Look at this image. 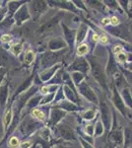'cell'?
Listing matches in <instances>:
<instances>
[{
    "instance_id": "cell-1",
    "label": "cell",
    "mask_w": 132,
    "mask_h": 148,
    "mask_svg": "<svg viewBox=\"0 0 132 148\" xmlns=\"http://www.w3.org/2000/svg\"><path fill=\"white\" fill-rule=\"evenodd\" d=\"M44 126L45 123L37 121L30 114H28L22 118V121H21L18 128L20 133L22 134L23 138H28L32 136L33 134H35L36 132L40 131Z\"/></svg>"
},
{
    "instance_id": "cell-2",
    "label": "cell",
    "mask_w": 132,
    "mask_h": 148,
    "mask_svg": "<svg viewBox=\"0 0 132 148\" xmlns=\"http://www.w3.org/2000/svg\"><path fill=\"white\" fill-rule=\"evenodd\" d=\"M29 11L31 14V18L34 22H37L39 19L44 15V13L49 8V4L47 1H44V0H34V1L28 2Z\"/></svg>"
},
{
    "instance_id": "cell-3",
    "label": "cell",
    "mask_w": 132,
    "mask_h": 148,
    "mask_svg": "<svg viewBox=\"0 0 132 148\" xmlns=\"http://www.w3.org/2000/svg\"><path fill=\"white\" fill-rule=\"evenodd\" d=\"M61 52L58 51H44L40 56V62L39 66L42 67V70L50 68L57 64V59L60 56Z\"/></svg>"
},
{
    "instance_id": "cell-4",
    "label": "cell",
    "mask_w": 132,
    "mask_h": 148,
    "mask_svg": "<svg viewBox=\"0 0 132 148\" xmlns=\"http://www.w3.org/2000/svg\"><path fill=\"white\" fill-rule=\"evenodd\" d=\"M62 15H63L62 13L57 14V15H55L54 17L49 19V21H47V22L42 23V25H40V27L38 28L37 30H36V32H35L36 37H37V38H42V37H44V35L47 34V33H49L50 31L53 30V29L57 26V24L60 22V20L62 18Z\"/></svg>"
},
{
    "instance_id": "cell-5",
    "label": "cell",
    "mask_w": 132,
    "mask_h": 148,
    "mask_svg": "<svg viewBox=\"0 0 132 148\" xmlns=\"http://www.w3.org/2000/svg\"><path fill=\"white\" fill-rule=\"evenodd\" d=\"M20 62L17 61V58L7 51L6 49L0 47V69H6L10 67H19Z\"/></svg>"
},
{
    "instance_id": "cell-6",
    "label": "cell",
    "mask_w": 132,
    "mask_h": 148,
    "mask_svg": "<svg viewBox=\"0 0 132 148\" xmlns=\"http://www.w3.org/2000/svg\"><path fill=\"white\" fill-rule=\"evenodd\" d=\"M65 111L61 110L58 107H52L49 110V119H47V123H45V126L49 128L55 127L57 125H59V121L65 116Z\"/></svg>"
},
{
    "instance_id": "cell-7",
    "label": "cell",
    "mask_w": 132,
    "mask_h": 148,
    "mask_svg": "<svg viewBox=\"0 0 132 148\" xmlns=\"http://www.w3.org/2000/svg\"><path fill=\"white\" fill-rule=\"evenodd\" d=\"M28 2L26 4H24V5L13 15V19H14V21H15V25L17 27H21V26H23L24 23H26L27 21L32 19L31 18L30 11H29Z\"/></svg>"
},
{
    "instance_id": "cell-8",
    "label": "cell",
    "mask_w": 132,
    "mask_h": 148,
    "mask_svg": "<svg viewBox=\"0 0 132 148\" xmlns=\"http://www.w3.org/2000/svg\"><path fill=\"white\" fill-rule=\"evenodd\" d=\"M9 82L5 80L0 86V114L5 112L9 103Z\"/></svg>"
},
{
    "instance_id": "cell-9",
    "label": "cell",
    "mask_w": 132,
    "mask_h": 148,
    "mask_svg": "<svg viewBox=\"0 0 132 148\" xmlns=\"http://www.w3.org/2000/svg\"><path fill=\"white\" fill-rule=\"evenodd\" d=\"M12 121H13V105L8 103V106H7L3 114V118H2V130H3L4 135L10 128Z\"/></svg>"
},
{
    "instance_id": "cell-10",
    "label": "cell",
    "mask_w": 132,
    "mask_h": 148,
    "mask_svg": "<svg viewBox=\"0 0 132 148\" xmlns=\"http://www.w3.org/2000/svg\"><path fill=\"white\" fill-rule=\"evenodd\" d=\"M61 67V64L60 63H57L56 65L52 66L50 68L44 69V70H42L40 72H39V77L40 79L42 80V83H47L50 82V80L55 76V74L57 73L58 69H60Z\"/></svg>"
},
{
    "instance_id": "cell-11",
    "label": "cell",
    "mask_w": 132,
    "mask_h": 148,
    "mask_svg": "<svg viewBox=\"0 0 132 148\" xmlns=\"http://www.w3.org/2000/svg\"><path fill=\"white\" fill-rule=\"evenodd\" d=\"M55 130H56L58 136L64 138V139H67V140L75 139V135H74L73 130H72L68 125H63V123L57 125L55 126Z\"/></svg>"
},
{
    "instance_id": "cell-12",
    "label": "cell",
    "mask_w": 132,
    "mask_h": 148,
    "mask_svg": "<svg viewBox=\"0 0 132 148\" xmlns=\"http://www.w3.org/2000/svg\"><path fill=\"white\" fill-rule=\"evenodd\" d=\"M65 47L66 44L59 38H52L47 42V49L50 51H58Z\"/></svg>"
},
{
    "instance_id": "cell-13",
    "label": "cell",
    "mask_w": 132,
    "mask_h": 148,
    "mask_svg": "<svg viewBox=\"0 0 132 148\" xmlns=\"http://www.w3.org/2000/svg\"><path fill=\"white\" fill-rule=\"evenodd\" d=\"M28 1H23V0H21V1H19V0H13V1H7V9H8V16H12L13 17V15L16 13L17 11L19 10V9L22 7L24 4H26Z\"/></svg>"
},
{
    "instance_id": "cell-14",
    "label": "cell",
    "mask_w": 132,
    "mask_h": 148,
    "mask_svg": "<svg viewBox=\"0 0 132 148\" xmlns=\"http://www.w3.org/2000/svg\"><path fill=\"white\" fill-rule=\"evenodd\" d=\"M36 57H37V52L33 49H26L25 52L23 53V63L25 64V66L30 67L31 65H33L36 61Z\"/></svg>"
},
{
    "instance_id": "cell-15",
    "label": "cell",
    "mask_w": 132,
    "mask_h": 148,
    "mask_svg": "<svg viewBox=\"0 0 132 148\" xmlns=\"http://www.w3.org/2000/svg\"><path fill=\"white\" fill-rule=\"evenodd\" d=\"M30 114L33 116L34 119H36V120L40 121V123H47V114H45L44 109L40 108V107H38V108H36V109H33L32 111L30 112Z\"/></svg>"
},
{
    "instance_id": "cell-16",
    "label": "cell",
    "mask_w": 132,
    "mask_h": 148,
    "mask_svg": "<svg viewBox=\"0 0 132 148\" xmlns=\"http://www.w3.org/2000/svg\"><path fill=\"white\" fill-rule=\"evenodd\" d=\"M23 49H24V42L21 40V42H17L10 45L8 51L12 56L17 58V57H19L23 53Z\"/></svg>"
},
{
    "instance_id": "cell-17",
    "label": "cell",
    "mask_w": 132,
    "mask_h": 148,
    "mask_svg": "<svg viewBox=\"0 0 132 148\" xmlns=\"http://www.w3.org/2000/svg\"><path fill=\"white\" fill-rule=\"evenodd\" d=\"M42 95H40V94H38V95H35L33 98H31L30 99V101H29L27 103V105H26V108L25 110L28 112L29 114H30V112L32 111L33 109H36V108H38V107L40 106V101H42ZM24 110V111H25Z\"/></svg>"
},
{
    "instance_id": "cell-18",
    "label": "cell",
    "mask_w": 132,
    "mask_h": 148,
    "mask_svg": "<svg viewBox=\"0 0 132 148\" xmlns=\"http://www.w3.org/2000/svg\"><path fill=\"white\" fill-rule=\"evenodd\" d=\"M50 147H51V142L44 141V139H42L38 135V137L33 141L32 147L31 148H50Z\"/></svg>"
},
{
    "instance_id": "cell-19",
    "label": "cell",
    "mask_w": 132,
    "mask_h": 148,
    "mask_svg": "<svg viewBox=\"0 0 132 148\" xmlns=\"http://www.w3.org/2000/svg\"><path fill=\"white\" fill-rule=\"evenodd\" d=\"M21 142L18 136L16 135H11L10 137L7 139V144H8L9 148H20Z\"/></svg>"
},
{
    "instance_id": "cell-20",
    "label": "cell",
    "mask_w": 132,
    "mask_h": 148,
    "mask_svg": "<svg viewBox=\"0 0 132 148\" xmlns=\"http://www.w3.org/2000/svg\"><path fill=\"white\" fill-rule=\"evenodd\" d=\"M55 95H56V93H50V94H47V95H45V96H44L42 101H40V106L44 107V106H47V104H50L51 102H54Z\"/></svg>"
},
{
    "instance_id": "cell-21",
    "label": "cell",
    "mask_w": 132,
    "mask_h": 148,
    "mask_svg": "<svg viewBox=\"0 0 132 148\" xmlns=\"http://www.w3.org/2000/svg\"><path fill=\"white\" fill-rule=\"evenodd\" d=\"M89 51V47L86 44H80L77 47V56H83Z\"/></svg>"
},
{
    "instance_id": "cell-22",
    "label": "cell",
    "mask_w": 132,
    "mask_h": 148,
    "mask_svg": "<svg viewBox=\"0 0 132 148\" xmlns=\"http://www.w3.org/2000/svg\"><path fill=\"white\" fill-rule=\"evenodd\" d=\"M12 40H13V36L10 34H2L0 36V42L2 44L9 45L10 42H12Z\"/></svg>"
},
{
    "instance_id": "cell-23",
    "label": "cell",
    "mask_w": 132,
    "mask_h": 148,
    "mask_svg": "<svg viewBox=\"0 0 132 148\" xmlns=\"http://www.w3.org/2000/svg\"><path fill=\"white\" fill-rule=\"evenodd\" d=\"M85 34H86L85 27H81V29L79 30V32H78V34H77V40H76L77 44H80V42H82L83 39L85 38Z\"/></svg>"
},
{
    "instance_id": "cell-24",
    "label": "cell",
    "mask_w": 132,
    "mask_h": 148,
    "mask_svg": "<svg viewBox=\"0 0 132 148\" xmlns=\"http://www.w3.org/2000/svg\"><path fill=\"white\" fill-rule=\"evenodd\" d=\"M7 17H8V9L5 6L0 10V23L3 22Z\"/></svg>"
},
{
    "instance_id": "cell-25",
    "label": "cell",
    "mask_w": 132,
    "mask_h": 148,
    "mask_svg": "<svg viewBox=\"0 0 132 148\" xmlns=\"http://www.w3.org/2000/svg\"><path fill=\"white\" fill-rule=\"evenodd\" d=\"M33 141L32 140H24V141L21 143V147L20 148H31L32 147Z\"/></svg>"
},
{
    "instance_id": "cell-26",
    "label": "cell",
    "mask_w": 132,
    "mask_h": 148,
    "mask_svg": "<svg viewBox=\"0 0 132 148\" xmlns=\"http://www.w3.org/2000/svg\"><path fill=\"white\" fill-rule=\"evenodd\" d=\"M7 73V70L6 69H0V86H1L2 84H3V82L5 80V75Z\"/></svg>"
},
{
    "instance_id": "cell-27",
    "label": "cell",
    "mask_w": 132,
    "mask_h": 148,
    "mask_svg": "<svg viewBox=\"0 0 132 148\" xmlns=\"http://www.w3.org/2000/svg\"><path fill=\"white\" fill-rule=\"evenodd\" d=\"M117 59H118L120 62H124L126 60V54L123 53V52H120V53L117 54Z\"/></svg>"
},
{
    "instance_id": "cell-28",
    "label": "cell",
    "mask_w": 132,
    "mask_h": 148,
    "mask_svg": "<svg viewBox=\"0 0 132 148\" xmlns=\"http://www.w3.org/2000/svg\"><path fill=\"white\" fill-rule=\"evenodd\" d=\"M114 53H116V54L120 53V52H122V47H121V46H116V47H114Z\"/></svg>"
},
{
    "instance_id": "cell-29",
    "label": "cell",
    "mask_w": 132,
    "mask_h": 148,
    "mask_svg": "<svg viewBox=\"0 0 132 148\" xmlns=\"http://www.w3.org/2000/svg\"><path fill=\"white\" fill-rule=\"evenodd\" d=\"M110 22L114 24V25H118V24H119L118 19H117V17H116V16H114V17L110 19Z\"/></svg>"
},
{
    "instance_id": "cell-30",
    "label": "cell",
    "mask_w": 132,
    "mask_h": 148,
    "mask_svg": "<svg viewBox=\"0 0 132 148\" xmlns=\"http://www.w3.org/2000/svg\"><path fill=\"white\" fill-rule=\"evenodd\" d=\"M101 42H103V44H105V42H107V38L105 37V36H102V37H101Z\"/></svg>"
},
{
    "instance_id": "cell-31",
    "label": "cell",
    "mask_w": 132,
    "mask_h": 148,
    "mask_svg": "<svg viewBox=\"0 0 132 148\" xmlns=\"http://www.w3.org/2000/svg\"><path fill=\"white\" fill-rule=\"evenodd\" d=\"M102 23L104 24V25H107V24L110 23V20H109V19H107V18H105V19H103Z\"/></svg>"
},
{
    "instance_id": "cell-32",
    "label": "cell",
    "mask_w": 132,
    "mask_h": 148,
    "mask_svg": "<svg viewBox=\"0 0 132 148\" xmlns=\"http://www.w3.org/2000/svg\"><path fill=\"white\" fill-rule=\"evenodd\" d=\"M99 40H100V38H99V36H98L97 34L93 35V40H94V42H98Z\"/></svg>"
},
{
    "instance_id": "cell-33",
    "label": "cell",
    "mask_w": 132,
    "mask_h": 148,
    "mask_svg": "<svg viewBox=\"0 0 132 148\" xmlns=\"http://www.w3.org/2000/svg\"><path fill=\"white\" fill-rule=\"evenodd\" d=\"M1 3H2V2L0 1V10H1V9L3 8V6H2V4H1Z\"/></svg>"
}]
</instances>
